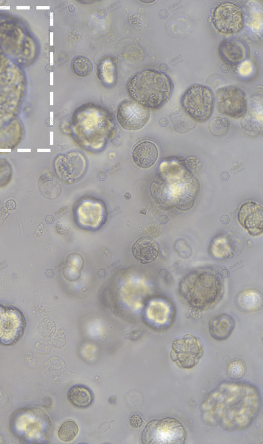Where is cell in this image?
<instances>
[{"mask_svg": "<svg viewBox=\"0 0 263 444\" xmlns=\"http://www.w3.org/2000/svg\"><path fill=\"white\" fill-rule=\"evenodd\" d=\"M222 382L202 402L204 419L210 416L205 420H214L213 424L227 430L246 428L259 412L261 401L258 389L245 382Z\"/></svg>", "mask_w": 263, "mask_h": 444, "instance_id": "6da1fadb", "label": "cell"}, {"mask_svg": "<svg viewBox=\"0 0 263 444\" xmlns=\"http://www.w3.org/2000/svg\"><path fill=\"white\" fill-rule=\"evenodd\" d=\"M223 280L213 268H204L186 274L180 281V295L192 307L204 310L215 305L224 291Z\"/></svg>", "mask_w": 263, "mask_h": 444, "instance_id": "7a4b0ae2", "label": "cell"}, {"mask_svg": "<svg viewBox=\"0 0 263 444\" xmlns=\"http://www.w3.org/2000/svg\"><path fill=\"white\" fill-rule=\"evenodd\" d=\"M173 89L170 77L153 68L137 72L126 84L127 93L132 100L153 109L162 107L169 100Z\"/></svg>", "mask_w": 263, "mask_h": 444, "instance_id": "3957f363", "label": "cell"}, {"mask_svg": "<svg viewBox=\"0 0 263 444\" xmlns=\"http://www.w3.org/2000/svg\"><path fill=\"white\" fill-rule=\"evenodd\" d=\"M180 104L184 112L192 120L204 122L211 117L215 105V96L210 88L200 84L189 87L182 95Z\"/></svg>", "mask_w": 263, "mask_h": 444, "instance_id": "277c9868", "label": "cell"}, {"mask_svg": "<svg viewBox=\"0 0 263 444\" xmlns=\"http://www.w3.org/2000/svg\"><path fill=\"white\" fill-rule=\"evenodd\" d=\"M186 432L177 419L166 417L149 421L142 434L143 443L183 444Z\"/></svg>", "mask_w": 263, "mask_h": 444, "instance_id": "5b68a950", "label": "cell"}, {"mask_svg": "<svg viewBox=\"0 0 263 444\" xmlns=\"http://www.w3.org/2000/svg\"><path fill=\"white\" fill-rule=\"evenodd\" d=\"M203 355V348L200 340L187 333L173 341L170 357L179 368L191 369L198 364Z\"/></svg>", "mask_w": 263, "mask_h": 444, "instance_id": "8992f818", "label": "cell"}, {"mask_svg": "<svg viewBox=\"0 0 263 444\" xmlns=\"http://www.w3.org/2000/svg\"><path fill=\"white\" fill-rule=\"evenodd\" d=\"M215 103L220 114L232 119L243 117L248 110L246 93L235 85H228L218 89L215 94Z\"/></svg>", "mask_w": 263, "mask_h": 444, "instance_id": "52a82bcc", "label": "cell"}, {"mask_svg": "<svg viewBox=\"0 0 263 444\" xmlns=\"http://www.w3.org/2000/svg\"><path fill=\"white\" fill-rule=\"evenodd\" d=\"M53 168L58 178L66 184L74 183L82 179L87 169V161L84 154L71 150L58 155Z\"/></svg>", "mask_w": 263, "mask_h": 444, "instance_id": "ba28073f", "label": "cell"}, {"mask_svg": "<svg viewBox=\"0 0 263 444\" xmlns=\"http://www.w3.org/2000/svg\"><path fill=\"white\" fill-rule=\"evenodd\" d=\"M212 22L219 33L231 35L238 33L244 26V16L236 4L224 2L217 6L213 12Z\"/></svg>", "mask_w": 263, "mask_h": 444, "instance_id": "9c48e42d", "label": "cell"}, {"mask_svg": "<svg viewBox=\"0 0 263 444\" xmlns=\"http://www.w3.org/2000/svg\"><path fill=\"white\" fill-rule=\"evenodd\" d=\"M25 319L19 310L0 305V344L12 346L23 336Z\"/></svg>", "mask_w": 263, "mask_h": 444, "instance_id": "30bf717a", "label": "cell"}, {"mask_svg": "<svg viewBox=\"0 0 263 444\" xmlns=\"http://www.w3.org/2000/svg\"><path fill=\"white\" fill-rule=\"evenodd\" d=\"M117 119L124 130L130 131L142 129L150 118L149 108L133 100H125L118 106Z\"/></svg>", "mask_w": 263, "mask_h": 444, "instance_id": "8fae6325", "label": "cell"}, {"mask_svg": "<svg viewBox=\"0 0 263 444\" xmlns=\"http://www.w3.org/2000/svg\"><path fill=\"white\" fill-rule=\"evenodd\" d=\"M240 225L253 237L258 236L263 232V208L253 201L243 202L237 215Z\"/></svg>", "mask_w": 263, "mask_h": 444, "instance_id": "7c38bea8", "label": "cell"}, {"mask_svg": "<svg viewBox=\"0 0 263 444\" xmlns=\"http://www.w3.org/2000/svg\"><path fill=\"white\" fill-rule=\"evenodd\" d=\"M218 51L221 59L233 66L241 64L248 55L246 45L241 41L234 38L222 41L219 45Z\"/></svg>", "mask_w": 263, "mask_h": 444, "instance_id": "4fadbf2b", "label": "cell"}, {"mask_svg": "<svg viewBox=\"0 0 263 444\" xmlns=\"http://www.w3.org/2000/svg\"><path fill=\"white\" fill-rule=\"evenodd\" d=\"M159 156L157 145L149 140H143L137 143L132 152L134 163L141 169H148L156 162Z\"/></svg>", "mask_w": 263, "mask_h": 444, "instance_id": "5bb4252c", "label": "cell"}, {"mask_svg": "<svg viewBox=\"0 0 263 444\" xmlns=\"http://www.w3.org/2000/svg\"><path fill=\"white\" fill-rule=\"evenodd\" d=\"M159 251L160 247L157 242L147 236L138 238L132 247L133 256L143 264L153 262L157 258Z\"/></svg>", "mask_w": 263, "mask_h": 444, "instance_id": "9a60e30c", "label": "cell"}, {"mask_svg": "<svg viewBox=\"0 0 263 444\" xmlns=\"http://www.w3.org/2000/svg\"><path fill=\"white\" fill-rule=\"evenodd\" d=\"M235 327V320L227 313L215 316L209 322V334L212 338L217 341H224L229 338Z\"/></svg>", "mask_w": 263, "mask_h": 444, "instance_id": "2e32d148", "label": "cell"}, {"mask_svg": "<svg viewBox=\"0 0 263 444\" xmlns=\"http://www.w3.org/2000/svg\"><path fill=\"white\" fill-rule=\"evenodd\" d=\"M237 308L244 312L259 310L262 307V295L258 290L253 288L239 292L235 298Z\"/></svg>", "mask_w": 263, "mask_h": 444, "instance_id": "e0dca14e", "label": "cell"}, {"mask_svg": "<svg viewBox=\"0 0 263 444\" xmlns=\"http://www.w3.org/2000/svg\"><path fill=\"white\" fill-rule=\"evenodd\" d=\"M147 314L151 319L164 329L168 328L172 323L173 308L167 300L152 302L147 310Z\"/></svg>", "mask_w": 263, "mask_h": 444, "instance_id": "ac0fdd59", "label": "cell"}, {"mask_svg": "<svg viewBox=\"0 0 263 444\" xmlns=\"http://www.w3.org/2000/svg\"><path fill=\"white\" fill-rule=\"evenodd\" d=\"M68 399L73 406L79 409L89 407L93 401V395L91 390L85 386L77 385L70 388Z\"/></svg>", "mask_w": 263, "mask_h": 444, "instance_id": "d6986e66", "label": "cell"}, {"mask_svg": "<svg viewBox=\"0 0 263 444\" xmlns=\"http://www.w3.org/2000/svg\"><path fill=\"white\" fill-rule=\"evenodd\" d=\"M97 76L105 87L114 86L117 80V70L115 62L110 58L103 60L98 65Z\"/></svg>", "mask_w": 263, "mask_h": 444, "instance_id": "ffe728a7", "label": "cell"}, {"mask_svg": "<svg viewBox=\"0 0 263 444\" xmlns=\"http://www.w3.org/2000/svg\"><path fill=\"white\" fill-rule=\"evenodd\" d=\"M71 68L72 72L80 78L89 76L93 69V65L89 59L84 56H78L73 59Z\"/></svg>", "mask_w": 263, "mask_h": 444, "instance_id": "44dd1931", "label": "cell"}, {"mask_svg": "<svg viewBox=\"0 0 263 444\" xmlns=\"http://www.w3.org/2000/svg\"><path fill=\"white\" fill-rule=\"evenodd\" d=\"M38 186L41 194L49 199L56 198L53 194L54 189L60 187V184L54 179V175L51 173L42 175L39 180Z\"/></svg>", "mask_w": 263, "mask_h": 444, "instance_id": "7402d4cb", "label": "cell"}, {"mask_svg": "<svg viewBox=\"0 0 263 444\" xmlns=\"http://www.w3.org/2000/svg\"><path fill=\"white\" fill-rule=\"evenodd\" d=\"M229 127L230 122L228 118L215 117L209 122L208 128L213 137L220 138L227 134Z\"/></svg>", "mask_w": 263, "mask_h": 444, "instance_id": "603a6c76", "label": "cell"}, {"mask_svg": "<svg viewBox=\"0 0 263 444\" xmlns=\"http://www.w3.org/2000/svg\"><path fill=\"white\" fill-rule=\"evenodd\" d=\"M246 373L245 362L238 359H234L228 363L224 371L225 375L231 380H237L244 377Z\"/></svg>", "mask_w": 263, "mask_h": 444, "instance_id": "cb8c5ba5", "label": "cell"}, {"mask_svg": "<svg viewBox=\"0 0 263 444\" xmlns=\"http://www.w3.org/2000/svg\"><path fill=\"white\" fill-rule=\"evenodd\" d=\"M65 369V361L58 356L51 357L44 364L45 373L52 378L59 376L64 372Z\"/></svg>", "mask_w": 263, "mask_h": 444, "instance_id": "d4e9b609", "label": "cell"}, {"mask_svg": "<svg viewBox=\"0 0 263 444\" xmlns=\"http://www.w3.org/2000/svg\"><path fill=\"white\" fill-rule=\"evenodd\" d=\"M79 430L77 423L73 420H68L61 425L58 431V435L61 440L69 442L77 436Z\"/></svg>", "mask_w": 263, "mask_h": 444, "instance_id": "484cf974", "label": "cell"}, {"mask_svg": "<svg viewBox=\"0 0 263 444\" xmlns=\"http://www.w3.org/2000/svg\"><path fill=\"white\" fill-rule=\"evenodd\" d=\"M56 325L51 319H43L38 326L40 334L45 338L50 337L55 331Z\"/></svg>", "mask_w": 263, "mask_h": 444, "instance_id": "4316f807", "label": "cell"}, {"mask_svg": "<svg viewBox=\"0 0 263 444\" xmlns=\"http://www.w3.org/2000/svg\"><path fill=\"white\" fill-rule=\"evenodd\" d=\"M12 170L10 165L0 161V188L7 185L11 179Z\"/></svg>", "mask_w": 263, "mask_h": 444, "instance_id": "83f0119b", "label": "cell"}, {"mask_svg": "<svg viewBox=\"0 0 263 444\" xmlns=\"http://www.w3.org/2000/svg\"><path fill=\"white\" fill-rule=\"evenodd\" d=\"M49 341L52 346L59 348L62 347L66 343V337L64 331L62 329L55 331L50 337Z\"/></svg>", "mask_w": 263, "mask_h": 444, "instance_id": "f1b7e54d", "label": "cell"}, {"mask_svg": "<svg viewBox=\"0 0 263 444\" xmlns=\"http://www.w3.org/2000/svg\"><path fill=\"white\" fill-rule=\"evenodd\" d=\"M51 349V344L49 341L45 339H41L35 343L34 350L37 354L44 355L49 353Z\"/></svg>", "mask_w": 263, "mask_h": 444, "instance_id": "f546056e", "label": "cell"}, {"mask_svg": "<svg viewBox=\"0 0 263 444\" xmlns=\"http://www.w3.org/2000/svg\"><path fill=\"white\" fill-rule=\"evenodd\" d=\"M142 418L138 414L133 415L129 419L130 425L134 428H138L143 424Z\"/></svg>", "mask_w": 263, "mask_h": 444, "instance_id": "4dcf8cb0", "label": "cell"}, {"mask_svg": "<svg viewBox=\"0 0 263 444\" xmlns=\"http://www.w3.org/2000/svg\"><path fill=\"white\" fill-rule=\"evenodd\" d=\"M110 426V423L109 422H104L102 423L98 427L99 432L101 433H103L109 429Z\"/></svg>", "mask_w": 263, "mask_h": 444, "instance_id": "1f68e13d", "label": "cell"}, {"mask_svg": "<svg viewBox=\"0 0 263 444\" xmlns=\"http://www.w3.org/2000/svg\"><path fill=\"white\" fill-rule=\"evenodd\" d=\"M6 207L7 209L9 210H12L14 209L16 207V204L14 200L12 199H10L7 201L6 203Z\"/></svg>", "mask_w": 263, "mask_h": 444, "instance_id": "d6a6232c", "label": "cell"}, {"mask_svg": "<svg viewBox=\"0 0 263 444\" xmlns=\"http://www.w3.org/2000/svg\"><path fill=\"white\" fill-rule=\"evenodd\" d=\"M140 2H142V3H143L150 4V3H154V2H155V1H149L147 2V1H140Z\"/></svg>", "mask_w": 263, "mask_h": 444, "instance_id": "836d02e7", "label": "cell"}, {"mask_svg": "<svg viewBox=\"0 0 263 444\" xmlns=\"http://www.w3.org/2000/svg\"><path fill=\"white\" fill-rule=\"evenodd\" d=\"M0 397H1V395H0Z\"/></svg>", "mask_w": 263, "mask_h": 444, "instance_id": "e575fe53", "label": "cell"}]
</instances>
